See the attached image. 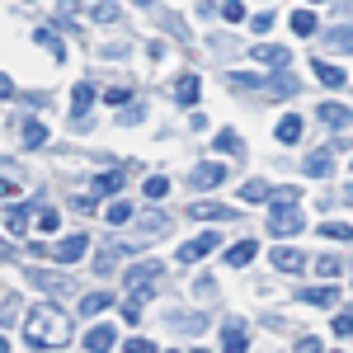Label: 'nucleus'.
<instances>
[{"instance_id":"a18cd8bd","label":"nucleus","mask_w":353,"mask_h":353,"mask_svg":"<svg viewBox=\"0 0 353 353\" xmlns=\"http://www.w3.org/2000/svg\"><path fill=\"white\" fill-rule=\"evenodd\" d=\"M250 28H254V33H269V28H273V14H269V10H264V14H254V19H250Z\"/></svg>"},{"instance_id":"f257e3e1","label":"nucleus","mask_w":353,"mask_h":353,"mask_svg":"<svg viewBox=\"0 0 353 353\" xmlns=\"http://www.w3.org/2000/svg\"><path fill=\"white\" fill-rule=\"evenodd\" d=\"M24 339L33 349H61V344H71V316L52 301H38L24 316Z\"/></svg>"},{"instance_id":"e433bc0d","label":"nucleus","mask_w":353,"mask_h":353,"mask_svg":"<svg viewBox=\"0 0 353 353\" xmlns=\"http://www.w3.org/2000/svg\"><path fill=\"white\" fill-rule=\"evenodd\" d=\"M141 189H146V198H165V193H170V179H165V174H151Z\"/></svg>"},{"instance_id":"a878e982","label":"nucleus","mask_w":353,"mask_h":353,"mask_svg":"<svg viewBox=\"0 0 353 353\" xmlns=\"http://www.w3.org/2000/svg\"><path fill=\"white\" fill-rule=\"evenodd\" d=\"M118 14H123V10H118L113 0H94V5H90V19H94V24H113Z\"/></svg>"},{"instance_id":"7c9ffc66","label":"nucleus","mask_w":353,"mask_h":353,"mask_svg":"<svg viewBox=\"0 0 353 353\" xmlns=\"http://www.w3.org/2000/svg\"><path fill=\"white\" fill-rule=\"evenodd\" d=\"M109 301H113L109 292H90V297H81V316H99Z\"/></svg>"},{"instance_id":"b1692460","label":"nucleus","mask_w":353,"mask_h":353,"mask_svg":"<svg viewBox=\"0 0 353 353\" xmlns=\"http://www.w3.org/2000/svg\"><path fill=\"white\" fill-rule=\"evenodd\" d=\"M123 184H128V170H109V174L94 179V193H118Z\"/></svg>"},{"instance_id":"a211bd4d","label":"nucleus","mask_w":353,"mask_h":353,"mask_svg":"<svg viewBox=\"0 0 353 353\" xmlns=\"http://www.w3.org/2000/svg\"><path fill=\"white\" fill-rule=\"evenodd\" d=\"M325 48H330V52H353V24L330 28V33H325Z\"/></svg>"},{"instance_id":"aec40b11","label":"nucleus","mask_w":353,"mask_h":353,"mask_svg":"<svg viewBox=\"0 0 353 353\" xmlns=\"http://www.w3.org/2000/svg\"><path fill=\"white\" fill-rule=\"evenodd\" d=\"M301 128H306V123H301L297 113H288V118L278 123V141H283V146H292V141H301Z\"/></svg>"},{"instance_id":"f3484780","label":"nucleus","mask_w":353,"mask_h":353,"mask_svg":"<svg viewBox=\"0 0 353 353\" xmlns=\"http://www.w3.org/2000/svg\"><path fill=\"white\" fill-rule=\"evenodd\" d=\"M254 254H259V245H254V241H241V245H231V250H226V264H231V269H245Z\"/></svg>"},{"instance_id":"9d476101","label":"nucleus","mask_w":353,"mask_h":353,"mask_svg":"<svg viewBox=\"0 0 353 353\" xmlns=\"http://www.w3.org/2000/svg\"><path fill=\"white\" fill-rule=\"evenodd\" d=\"M198 94H203V81H198V71H184V76L174 81V99H179V104H198Z\"/></svg>"},{"instance_id":"412c9836","label":"nucleus","mask_w":353,"mask_h":353,"mask_svg":"<svg viewBox=\"0 0 353 353\" xmlns=\"http://www.w3.org/2000/svg\"><path fill=\"white\" fill-rule=\"evenodd\" d=\"M19 128H24V132H19V141H24V146H43V141H48V128H43L38 118H24Z\"/></svg>"},{"instance_id":"6e6552de","label":"nucleus","mask_w":353,"mask_h":353,"mask_svg":"<svg viewBox=\"0 0 353 353\" xmlns=\"http://www.w3.org/2000/svg\"><path fill=\"white\" fill-rule=\"evenodd\" d=\"M269 259H273V269H283V273H301V269H306V254L292 250V245H278Z\"/></svg>"},{"instance_id":"603ef678","label":"nucleus","mask_w":353,"mask_h":353,"mask_svg":"<svg viewBox=\"0 0 353 353\" xmlns=\"http://www.w3.org/2000/svg\"><path fill=\"white\" fill-rule=\"evenodd\" d=\"M344 198H349V203H353V184H349V189H344Z\"/></svg>"},{"instance_id":"bb28decb","label":"nucleus","mask_w":353,"mask_h":353,"mask_svg":"<svg viewBox=\"0 0 353 353\" xmlns=\"http://www.w3.org/2000/svg\"><path fill=\"white\" fill-rule=\"evenodd\" d=\"M28 278H33L43 292H61V288H66V278H61V273H48V269H33Z\"/></svg>"},{"instance_id":"de8ad7c7","label":"nucleus","mask_w":353,"mask_h":353,"mask_svg":"<svg viewBox=\"0 0 353 353\" xmlns=\"http://www.w3.org/2000/svg\"><path fill=\"white\" fill-rule=\"evenodd\" d=\"M94 208H99V198H94V193H85V198H76V212H94Z\"/></svg>"},{"instance_id":"0eeeda50","label":"nucleus","mask_w":353,"mask_h":353,"mask_svg":"<svg viewBox=\"0 0 353 353\" xmlns=\"http://www.w3.org/2000/svg\"><path fill=\"white\" fill-rule=\"evenodd\" d=\"M250 57L259 61V66H269V71H283L292 57H288V48H278V43H259V48H250Z\"/></svg>"},{"instance_id":"58836bf2","label":"nucleus","mask_w":353,"mask_h":353,"mask_svg":"<svg viewBox=\"0 0 353 353\" xmlns=\"http://www.w3.org/2000/svg\"><path fill=\"white\" fill-rule=\"evenodd\" d=\"M217 151H231V156H241V137H236V132H217Z\"/></svg>"},{"instance_id":"4be33fe9","label":"nucleus","mask_w":353,"mask_h":353,"mask_svg":"<svg viewBox=\"0 0 353 353\" xmlns=\"http://www.w3.org/2000/svg\"><path fill=\"white\" fill-rule=\"evenodd\" d=\"M245 344H250L245 325H226V330H221V349H226V353H241Z\"/></svg>"},{"instance_id":"37998d69","label":"nucleus","mask_w":353,"mask_h":353,"mask_svg":"<svg viewBox=\"0 0 353 353\" xmlns=\"http://www.w3.org/2000/svg\"><path fill=\"white\" fill-rule=\"evenodd\" d=\"M104 99H109L113 109H118V104H132V90H118V85H113V90H104Z\"/></svg>"},{"instance_id":"ddd939ff","label":"nucleus","mask_w":353,"mask_h":353,"mask_svg":"<svg viewBox=\"0 0 353 353\" xmlns=\"http://www.w3.org/2000/svg\"><path fill=\"white\" fill-rule=\"evenodd\" d=\"M90 104H94V85H90V81H76V85H71V113H76V118H85V113H90Z\"/></svg>"},{"instance_id":"5701e85b","label":"nucleus","mask_w":353,"mask_h":353,"mask_svg":"<svg viewBox=\"0 0 353 353\" xmlns=\"http://www.w3.org/2000/svg\"><path fill=\"white\" fill-rule=\"evenodd\" d=\"M226 85L231 90H269L264 76H245V71H226Z\"/></svg>"},{"instance_id":"4c0bfd02","label":"nucleus","mask_w":353,"mask_h":353,"mask_svg":"<svg viewBox=\"0 0 353 353\" xmlns=\"http://www.w3.org/2000/svg\"><path fill=\"white\" fill-rule=\"evenodd\" d=\"M221 19H226V24H241L245 5H241V0H221Z\"/></svg>"},{"instance_id":"09e8293b","label":"nucleus","mask_w":353,"mask_h":353,"mask_svg":"<svg viewBox=\"0 0 353 353\" xmlns=\"http://www.w3.org/2000/svg\"><path fill=\"white\" fill-rule=\"evenodd\" d=\"M14 94H19V90H14V81H10V76L0 71V99H14Z\"/></svg>"},{"instance_id":"c9c22d12","label":"nucleus","mask_w":353,"mask_h":353,"mask_svg":"<svg viewBox=\"0 0 353 353\" xmlns=\"http://www.w3.org/2000/svg\"><path fill=\"white\" fill-rule=\"evenodd\" d=\"M292 28H297L301 38H311V33H316V14H311V10H301V14H292Z\"/></svg>"},{"instance_id":"20e7f679","label":"nucleus","mask_w":353,"mask_h":353,"mask_svg":"<svg viewBox=\"0 0 353 353\" xmlns=\"http://www.w3.org/2000/svg\"><path fill=\"white\" fill-rule=\"evenodd\" d=\"M221 179H226V165H221V161H203V165L189 174V189H193V193H208V189H217Z\"/></svg>"},{"instance_id":"49530a36","label":"nucleus","mask_w":353,"mask_h":353,"mask_svg":"<svg viewBox=\"0 0 353 353\" xmlns=\"http://www.w3.org/2000/svg\"><path fill=\"white\" fill-rule=\"evenodd\" d=\"M174 325H179V330H193V334H203V330H208V321H203V316H193V321H184V316H179Z\"/></svg>"},{"instance_id":"c03bdc74","label":"nucleus","mask_w":353,"mask_h":353,"mask_svg":"<svg viewBox=\"0 0 353 353\" xmlns=\"http://www.w3.org/2000/svg\"><path fill=\"white\" fill-rule=\"evenodd\" d=\"M14 316H19V301H14V297H5V306H0V325H10Z\"/></svg>"},{"instance_id":"1a4fd4ad","label":"nucleus","mask_w":353,"mask_h":353,"mask_svg":"<svg viewBox=\"0 0 353 353\" xmlns=\"http://www.w3.org/2000/svg\"><path fill=\"white\" fill-rule=\"evenodd\" d=\"M301 170H306V179H330V174H334V156H330V151H311Z\"/></svg>"},{"instance_id":"79ce46f5","label":"nucleus","mask_w":353,"mask_h":353,"mask_svg":"<svg viewBox=\"0 0 353 353\" xmlns=\"http://www.w3.org/2000/svg\"><path fill=\"white\" fill-rule=\"evenodd\" d=\"M339 269H344V264H339L334 254H325V259H316V273H321V278H334Z\"/></svg>"},{"instance_id":"473e14b6","label":"nucleus","mask_w":353,"mask_h":353,"mask_svg":"<svg viewBox=\"0 0 353 353\" xmlns=\"http://www.w3.org/2000/svg\"><path fill=\"white\" fill-rule=\"evenodd\" d=\"M33 221H38V231H57V208H43V203H38V208H33Z\"/></svg>"},{"instance_id":"a19ab883","label":"nucleus","mask_w":353,"mask_h":353,"mask_svg":"<svg viewBox=\"0 0 353 353\" xmlns=\"http://www.w3.org/2000/svg\"><path fill=\"white\" fill-rule=\"evenodd\" d=\"M123 321H128V325H141V297H128V306H123Z\"/></svg>"},{"instance_id":"8fccbe9b","label":"nucleus","mask_w":353,"mask_h":353,"mask_svg":"<svg viewBox=\"0 0 353 353\" xmlns=\"http://www.w3.org/2000/svg\"><path fill=\"white\" fill-rule=\"evenodd\" d=\"M14 189H19V184H14L10 174H0V198H14Z\"/></svg>"},{"instance_id":"393cba45","label":"nucleus","mask_w":353,"mask_h":353,"mask_svg":"<svg viewBox=\"0 0 353 353\" xmlns=\"http://www.w3.org/2000/svg\"><path fill=\"white\" fill-rule=\"evenodd\" d=\"M269 184H264V179H245L241 184V203H264V198H269Z\"/></svg>"},{"instance_id":"3c124183","label":"nucleus","mask_w":353,"mask_h":353,"mask_svg":"<svg viewBox=\"0 0 353 353\" xmlns=\"http://www.w3.org/2000/svg\"><path fill=\"white\" fill-rule=\"evenodd\" d=\"M0 353H10V339H5V334H0Z\"/></svg>"},{"instance_id":"f03ea898","label":"nucleus","mask_w":353,"mask_h":353,"mask_svg":"<svg viewBox=\"0 0 353 353\" xmlns=\"http://www.w3.org/2000/svg\"><path fill=\"white\" fill-rule=\"evenodd\" d=\"M165 273L161 259H146V264H132V269L123 273V288H128V297H156V278Z\"/></svg>"},{"instance_id":"dca6fc26","label":"nucleus","mask_w":353,"mask_h":353,"mask_svg":"<svg viewBox=\"0 0 353 353\" xmlns=\"http://www.w3.org/2000/svg\"><path fill=\"white\" fill-rule=\"evenodd\" d=\"M297 90H301V85L292 81V76H288V66H283L278 76H269V94H273V99H292Z\"/></svg>"},{"instance_id":"72a5a7b5","label":"nucleus","mask_w":353,"mask_h":353,"mask_svg":"<svg viewBox=\"0 0 353 353\" xmlns=\"http://www.w3.org/2000/svg\"><path fill=\"white\" fill-rule=\"evenodd\" d=\"M306 306H334V288H311V292H301Z\"/></svg>"},{"instance_id":"864d4df0","label":"nucleus","mask_w":353,"mask_h":353,"mask_svg":"<svg viewBox=\"0 0 353 353\" xmlns=\"http://www.w3.org/2000/svg\"><path fill=\"white\" fill-rule=\"evenodd\" d=\"M137 5H151V0H137Z\"/></svg>"},{"instance_id":"39448f33","label":"nucleus","mask_w":353,"mask_h":353,"mask_svg":"<svg viewBox=\"0 0 353 353\" xmlns=\"http://www.w3.org/2000/svg\"><path fill=\"white\" fill-rule=\"evenodd\" d=\"M85 250H90V236L76 231V236H61V241L52 245V259L57 264H76V259H85Z\"/></svg>"},{"instance_id":"9b49d317","label":"nucleus","mask_w":353,"mask_h":353,"mask_svg":"<svg viewBox=\"0 0 353 353\" xmlns=\"http://www.w3.org/2000/svg\"><path fill=\"white\" fill-rule=\"evenodd\" d=\"M316 118H321V123H330L334 132H344V128L353 123V109H344V104H321V109H316Z\"/></svg>"},{"instance_id":"c756f323","label":"nucleus","mask_w":353,"mask_h":353,"mask_svg":"<svg viewBox=\"0 0 353 353\" xmlns=\"http://www.w3.org/2000/svg\"><path fill=\"white\" fill-rule=\"evenodd\" d=\"M330 330H334L339 339H349V334H353V306H339L334 321H330Z\"/></svg>"},{"instance_id":"4468645a","label":"nucleus","mask_w":353,"mask_h":353,"mask_svg":"<svg viewBox=\"0 0 353 353\" xmlns=\"http://www.w3.org/2000/svg\"><path fill=\"white\" fill-rule=\"evenodd\" d=\"M189 212L198 221H231V208L226 203H189Z\"/></svg>"},{"instance_id":"423d86ee","label":"nucleus","mask_w":353,"mask_h":353,"mask_svg":"<svg viewBox=\"0 0 353 353\" xmlns=\"http://www.w3.org/2000/svg\"><path fill=\"white\" fill-rule=\"evenodd\" d=\"M217 231H203V236H193V241H184L179 245V259H184V264H198V259H208V254H212V250H217Z\"/></svg>"},{"instance_id":"2f4dec72","label":"nucleus","mask_w":353,"mask_h":353,"mask_svg":"<svg viewBox=\"0 0 353 353\" xmlns=\"http://www.w3.org/2000/svg\"><path fill=\"white\" fill-rule=\"evenodd\" d=\"M104 217H109V226H123V221H132L137 212L128 208V203H109V208H104Z\"/></svg>"},{"instance_id":"f8f14e48","label":"nucleus","mask_w":353,"mask_h":353,"mask_svg":"<svg viewBox=\"0 0 353 353\" xmlns=\"http://www.w3.org/2000/svg\"><path fill=\"white\" fill-rule=\"evenodd\" d=\"M28 217H33V208H28V203L5 208V231H10V236H24V231H28Z\"/></svg>"},{"instance_id":"ea45409f","label":"nucleus","mask_w":353,"mask_h":353,"mask_svg":"<svg viewBox=\"0 0 353 353\" xmlns=\"http://www.w3.org/2000/svg\"><path fill=\"white\" fill-rule=\"evenodd\" d=\"M288 203H297V189H273L269 193V208H288Z\"/></svg>"},{"instance_id":"6ab92c4d","label":"nucleus","mask_w":353,"mask_h":353,"mask_svg":"<svg viewBox=\"0 0 353 353\" xmlns=\"http://www.w3.org/2000/svg\"><path fill=\"white\" fill-rule=\"evenodd\" d=\"M311 71H316V81L330 85V90H339V85H344V71H339V66H330V61H311Z\"/></svg>"},{"instance_id":"c85d7f7f","label":"nucleus","mask_w":353,"mask_h":353,"mask_svg":"<svg viewBox=\"0 0 353 353\" xmlns=\"http://www.w3.org/2000/svg\"><path fill=\"white\" fill-rule=\"evenodd\" d=\"M137 226H141V231H146V236H151V231H170V217H165V212H156V208H151V212H141V217H137Z\"/></svg>"},{"instance_id":"2eb2a0df","label":"nucleus","mask_w":353,"mask_h":353,"mask_svg":"<svg viewBox=\"0 0 353 353\" xmlns=\"http://www.w3.org/2000/svg\"><path fill=\"white\" fill-rule=\"evenodd\" d=\"M113 344H118V330H113V325H94L90 334H85V349H94V353L113 349Z\"/></svg>"},{"instance_id":"f704fd0d","label":"nucleus","mask_w":353,"mask_h":353,"mask_svg":"<svg viewBox=\"0 0 353 353\" xmlns=\"http://www.w3.org/2000/svg\"><path fill=\"white\" fill-rule=\"evenodd\" d=\"M321 236H330V241H353V226H349V221H325Z\"/></svg>"},{"instance_id":"cd10ccee","label":"nucleus","mask_w":353,"mask_h":353,"mask_svg":"<svg viewBox=\"0 0 353 353\" xmlns=\"http://www.w3.org/2000/svg\"><path fill=\"white\" fill-rule=\"evenodd\" d=\"M33 38H38V48H48V52H52L57 61H61V57H66V48H61V38H57V28H38V33H33Z\"/></svg>"},{"instance_id":"7ed1b4c3","label":"nucleus","mask_w":353,"mask_h":353,"mask_svg":"<svg viewBox=\"0 0 353 353\" xmlns=\"http://www.w3.org/2000/svg\"><path fill=\"white\" fill-rule=\"evenodd\" d=\"M297 231H306V212H301L297 203L269 212V236H297Z\"/></svg>"}]
</instances>
